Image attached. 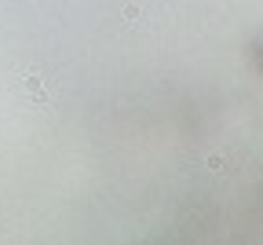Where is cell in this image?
Listing matches in <instances>:
<instances>
[{"label":"cell","instance_id":"cell-1","mask_svg":"<svg viewBox=\"0 0 263 245\" xmlns=\"http://www.w3.org/2000/svg\"><path fill=\"white\" fill-rule=\"evenodd\" d=\"M15 88L22 92L30 102L44 106V102L55 99V88H59V84L51 81V73L37 70V66H18V70H15Z\"/></svg>","mask_w":263,"mask_h":245}]
</instances>
